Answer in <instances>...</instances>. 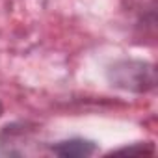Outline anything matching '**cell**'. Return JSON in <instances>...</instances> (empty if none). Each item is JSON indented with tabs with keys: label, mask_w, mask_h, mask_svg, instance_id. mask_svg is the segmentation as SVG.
Returning <instances> with one entry per match:
<instances>
[{
	"label": "cell",
	"mask_w": 158,
	"mask_h": 158,
	"mask_svg": "<svg viewBox=\"0 0 158 158\" xmlns=\"http://www.w3.org/2000/svg\"><path fill=\"white\" fill-rule=\"evenodd\" d=\"M108 78L112 86L132 93H145L156 84L154 65L139 60H121L114 63L108 71Z\"/></svg>",
	"instance_id": "obj_1"
},
{
	"label": "cell",
	"mask_w": 158,
	"mask_h": 158,
	"mask_svg": "<svg viewBox=\"0 0 158 158\" xmlns=\"http://www.w3.org/2000/svg\"><path fill=\"white\" fill-rule=\"evenodd\" d=\"M50 151L61 158H86L97 152V145L95 141H89L84 138H71V139L58 141L56 145L50 147Z\"/></svg>",
	"instance_id": "obj_2"
},
{
	"label": "cell",
	"mask_w": 158,
	"mask_h": 158,
	"mask_svg": "<svg viewBox=\"0 0 158 158\" xmlns=\"http://www.w3.org/2000/svg\"><path fill=\"white\" fill-rule=\"evenodd\" d=\"M2 112H4V106H2V102H0V115H2Z\"/></svg>",
	"instance_id": "obj_4"
},
{
	"label": "cell",
	"mask_w": 158,
	"mask_h": 158,
	"mask_svg": "<svg viewBox=\"0 0 158 158\" xmlns=\"http://www.w3.org/2000/svg\"><path fill=\"white\" fill-rule=\"evenodd\" d=\"M112 154H154V145L152 143H136L130 147H121L112 151Z\"/></svg>",
	"instance_id": "obj_3"
}]
</instances>
